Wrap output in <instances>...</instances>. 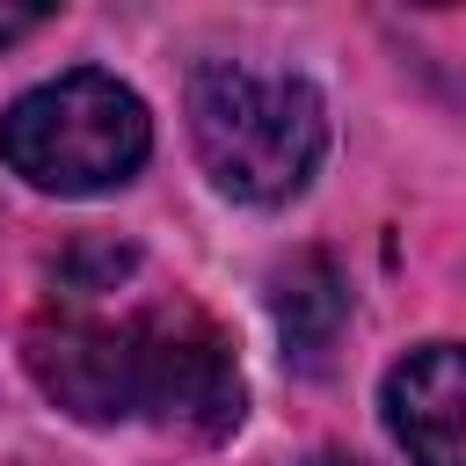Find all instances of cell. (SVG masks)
<instances>
[{
	"label": "cell",
	"instance_id": "cell-2",
	"mask_svg": "<svg viewBox=\"0 0 466 466\" xmlns=\"http://www.w3.org/2000/svg\"><path fill=\"white\" fill-rule=\"evenodd\" d=\"M189 146L218 197L233 204H291L328 160V102L306 73L248 66V58H204L189 73Z\"/></svg>",
	"mask_w": 466,
	"mask_h": 466
},
{
	"label": "cell",
	"instance_id": "cell-4",
	"mask_svg": "<svg viewBox=\"0 0 466 466\" xmlns=\"http://www.w3.org/2000/svg\"><path fill=\"white\" fill-rule=\"evenodd\" d=\"M379 415L408 466H466V342L408 350L379 386Z\"/></svg>",
	"mask_w": 466,
	"mask_h": 466
},
{
	"label": "cell",
	"instance_id": "cell-3",
	"mask_svg": "<svg viewBox=\"0 0 466 466\" xmlns=\"http://www.w3.org/2000/svg\"><path fill=\"white\" fill-rule=\"evenodd\" d=\"M153 153V116L138 87L102 66H73L58 80L22 87L0 109V160L44 197H102L124 189Z\"/></svg>",
	"mask_w": 466,
	"mask_h": 466
},
{
	"label": "cell",
	"instance_id": "cell-5",
	"mask_svg": "<svg viewBox=\"0 0 466 466\" xmlns=\"http://www.w3.org/2000/svg\"><path fill=\"white\" fill-rule=\"evenodd\" d=\"M269 306H277L284 342H291L306 364H320V357H328V342H335V328H342V313H350L342 277L328 269V255H291V262L277 269Z\"/></svg>",
	"mask_w": 466,
	"mask_h": 466
},
{
	"label": "cell",
	"instance_id": "cell-6",
	"mask_svg": "<svg viewBox=\"0 0 466 466\" xmlns=\"http://www.w3.org/2000/svg\"><path fill=\"white\" fill-rule=\"evenodd\" d=\"M44 22H51V7H0V44L29 36V29H44Z\"/></svg>",
	"mask_w": 466,
	"mask_h": 466
},
{
	"label": "cell",
	"instance_id": "cell-1",
	"mask_svg": "<svg viewBox=\"0 0 466 466\" xmlns=\"http://www.w3.org/2000/svg\"><path fill=\"white\" fill-rule=\"evenodd\" d=\"M29 379L73 415V422H160L182 437H226L240 430L248 386L233 364V342L197 306H51L22 335Z\"/></svg>",
	"mask_w": 466,
	"mask_h": 466
}]
</instances>
